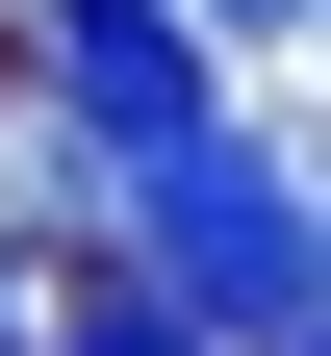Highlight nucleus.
I'll return each instance as SVG.
<instances>
[{"label":"nucleus","instance_id":"nucleus-1","mask_svg":"<svg viewBox=\"0 0 331 356\" xmlns=\"http://www.w3.org/2000/svg\"><path fill=\"white\" fill-rule=\"evenodd\" d=\"M102 254H128L204 356H331V331H306V153H280V127H229V102L178 127V153L102 178Z\"/></svg>","mask_w":331,"mask_h":356},{"label":"nucleus","instance_id":"nucleus-2","mask_svg":"<svg viewBox=\"0 0 331 356\" xmlns=\"http://www.w3.org/2000/svg\"><path fill=\"white\" fill-rule=\"evenodd\" d=\"M26 102H52V178H26V204H77V254H102V178L178 153L229 76H204V26H178V0H26Z\"/></svg>","mask_w":331,"mask_h":356},{"label":"nucleus","instance_id":"nucleus-3","mask_svg":"<svg viewBox=\"0 0 331 356\" xmlns=\"http://www.w3.org/2000/svg\"><path fill=\"white\" fill-rule=\"evenodd\" d=\"M77 356H204V331H178V305L128 280V254H77Z\"/></svg>","mask_w":331,"mask_h":356},{"label":"nucleus","instance_id":"nucleus-4","mask_svg":"<svg viewBox=\"0 0 331 356\" xmlns=\"http://www.w3.org/2000/svg\"><path fill=\"white\" fill-rule=\"evenodd\" d=\"M0 356H26V254H0Z\"/></svg>","mask_w":331,"mask_h":356},{"label":"nucleus","instance_id":"nucleus-5","mask_svg":"<svg viewBox=\"0 0 331 356\" xmlns=\"http://www.w3.org/2000/svg\"><path fill=\"white\" fill-rule=\"evenodd\" d=\"M0 26H26V0H0Z\"/></svg>","mask_w":331,"mask_h":356}]
</instances>
